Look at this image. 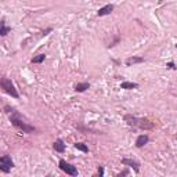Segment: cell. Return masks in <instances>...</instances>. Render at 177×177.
Wrapping results in <instances>:
<instances>
[{"mask_svg": "<svg viewBox=\"0 0 177 177\" xmlns=\"http://www.w3.org/2000/svg\"><path fill=\"white\" fill-rule=\"evenodd\" d=\"M10 120H11V123L14 125L17 129L22 130L24 133H33V131H36V129H35L33 126L26 123V122L22 119V116L20 115L17 111H14L13 114H10Z\"/></svg>", "mask_w": 177, "mask_h": 177, "instance_id": "obj_1", "label": "cell"}, {"mask_svg": "<svg viewBox=\"0 0 177 177\" xmlns=\"http://www.w3.org/2000/svg\"><path fill=\"white\" fill-rule=\"evenodd\" d=\"M125 120L127 122V125L130 126H134V127H141V129H151L154 127L152 123H148L147 119H139L133 115H125Z\"/></svg>", "mask_w": 177, "mask_h": 177, "instance_id": "obj_2", "label": "cell"}, {"mask_svg": "<svg viewBox=\"0 0 177 177\" xmlns=\"http://www.w3.org/2000/svg\"><path fill=\"white\" fill-rule=\"evenodd\" d=\"M1 89L7 93V94H10L11 97H14V98H18V97H20V94L17 92L14 83H13L10 79H7V77H3V79H1Z\"/></svg>", "mask_w": 177, "mask_h": 177, "instance_id": "obj_3", "label": "cell"}, {"mask_svg": "<svg viewBox=\"0 0 177 177\" xmlns=\"http://www.w3.org/2000/svg\"><path fill=\"white\" fill-rule=\"evenodd\" d=\"M11 168H14V162L11 159L10 155H3L0 158V170L4 172V173H8Z\"/></svg>", "mask_w": 177, "mask_h": 177, "instance_id": "obj_4", "label": "cell"}, {"mask_svg": "<svg viewBox=\"0 0 177 177\" xmlns=\"http://www.w3.org/2000/svg\"><path fill=\"white\" fill-rule=\"evenodd\" d=\"M60 169H61L62 172H65L67 174H69V176H77V169L76 168H75L73 165L68 163L67 161H64V159L60 161Z\"/></svg>", "mask_w": 177, "mask_h": 177, "instance_id": "obj_5", "label": "cell"}, {"mask_svg": "<svg viewBox=\"0 0 177 177\" xmlns=\"http://www.w3.org/2000/svg\"><path fill=\"white\" fill-rule=\"evenodd\" d=\"M114 4H107V6H104V7H101L98 10V13H97V15L98 17H104V15H108V14H111L112 11H114Z\"/></svg>", "mask_w": 177, "mask_h": 177, "instance_id": "obj_6", "label": "cell"}, {"mask_svg": "<svg viewBox=\"0 0 177 177\" xmlns=\"http://www.w3.org/2000/svg\"><path fill=\"white\" fill-rule=\"evenodd\" d=\"M122 163H123V165H126V166H130V168H133V169H134V172H139V170H140V163L137 161H133V159H127V158H125V159H122Z\"/></svg>", "mask_w": 177, "mask_h": 177, "instance_id": "obj_7", "label": "cell"}, {"mask_svg": "<svg viewBox=\"0 0 177 177\" xmlns=\"http://www.w3.org/2000/svg\"><path fill=\"white\" fill-rule=\"evenodd\" d=\"M141 62H144V58L134 55V57H130V58L126 60V65H127V67H131V65H134V64H141Z\"/></svg>", "mask_w": 177, "mask_h": 177, "instance_id": "obj_8", "label": "cell"}, {"mask_svg": "<svg viewBox=\"0 0 177 177\" xmlns=\"http://www.w3.org/2000/svg\"><path fill=\"white\" fill-rule=\"evenodd\" d=\"M148 136L147 134H140L139 137H137V140H136V147H139V148H141V147H144L148 143Z\"/></svg>", "mask_w": 177, "mask_h": 177, "instance_id": "obj_9", "label": "cell"}, {"mask_svg": "<svg viewBox=\"0 0 177 177\" xmlns=\"http://www.w3.org/2000/svg\"><path fill=\"white\" fill-rule=\"evenodd\" d=\"M53 148L57 152H64L65 151V144L62 143V140H55L53 144Z\"/></svg>", "mask_w": 177, "mask_h": 177, "instance_id": "obj_10", "label": "cell"}, {"mask_svg": "<svg viewBox=\"0 0 177 177\" xmlns=\"http://www.w3.org/2000/svg\"><path fill=\"white\" fill-rule=\"evenodd\" d=\"M137 87H139V85L134 82H122V85H120V89H125V90H133Z\"/></svg>", "mask_w": 177, "mask_h": 177, "instance_id": "obj_11", "label": "cell"}, {"mask_svg": "<svg viewBox=\"0 0 177 177\" xmlns=\"http://www.w3.org/2000/svg\"><path fill=\"white\" fill-rule=\"evenodd\" d=\"M90 87V85L87 83V82H83V83H77L76 86H75V92H77V93H83V92H86L87 89Z\"/></svg>", "mask_w": 177, "mask_h": 177, "instance_id": "obj_12", "label": "cell"}, {"mask_svg": "<svg viewBox=\"0 0 177 177\" xmlns=\"http://www.w3.org/2000/svg\"><path fill=\"white\" fill-rule=\"evenodd\" d=\"M44 60H46V55H44V54H39V55L32 58V62H33V64H40V62H43Z\"/></svg>", "mask_w": 177, "mask_h": 177, "instance_id": "obj_13", "label": "cell"}, {"mask_svg": "<svg viewBox=\"0 0 177 177\" xmlns=\"http://www.w3.org/2000/svg\"><path fill=\"white\" fill-rule=\"evenodd\" d=\"M75 148H76V149H79V151H82V152H89V148H87V145H86V144H83V143H76V144H75Z\"/></svg>", "mask_w": 177, "mask_h": 177, "instance_id": "obj_14", "label": "cell"}, {"mask_svg": "<svg viewBox=\"0 0 177 177\" xmlns=\"http://www.w3.org/2000/svg\"><path fill=\"white\" fill-rule=\"evenodd\" d=\"M8 31H10V28L8 26H6V24H4V20L1 21V29H0V35L1 36H6L8 33Z\"/></svg>", "mask_w": 177, "mask_h": 177, "instance_id": "obj_15", "label": "cell"}, {"mask_svg": "<svg viewBox=\"0 0 177 177\" xmlns=\"http://www.w3.org/2000/svg\"><path fill=\"white\" fill-rule=\"evenodd\" d=\"M4 111H6L7 114H13L15 109H14V108H11V107H8V105H6V107H4Z\"/></svg>", "mask_w": 177, "mask_h": 177, "instance_id": "obj_16", "label": "cell"}, {"mask_svg": "<svg viewBox=\"0 0 177 177\" xmlns=\"http://www.w3.org/2000/svg\"><path fill=\"white\" fill-rule=\"evenodd\" d=\"M168 67H169V68H172V69H176V65H174V62H169V64H168Z\"/></svg>", "mask_w": 177, "mask_h": 177, "instance_id": "obj_17", "label": "cell"}, {"mask_svg": "<svg viewBox=\"0 0 177 177\" xmlns=\"http://www.w3.org/2000/svg\"><path fill=\"white\" fill-rule=\"evenodd\" d=\"M98 174H100V176L104 174V169H102V168H98Z\"/></svg>", "mask_w": 177, "mask_h": 177, "instance_id": "obj_18", "label": "cell"}]
</instances>
